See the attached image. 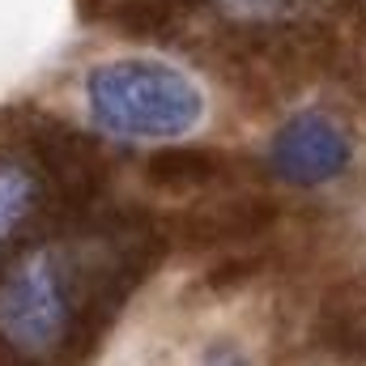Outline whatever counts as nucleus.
<instances>
[{"label":"nucleus","mask_w":366,"mask_h":366,"mask_svg":"<svg viewBox=\"0 0 366 366\" xmlns=\"http://www.w3.org/2000/svg\"><path fill=\"white\" fill-rule=\"evenodd\" d=\"M90 119L115 141H179L204 119L200 86L158 60H107L86 73Z\"/></svg>","instance_id":"obj_1"},{"label":"nucleus","mask_w":366,"mask_h":366,"mask_svg":"<svg viewBox=\"0 0 366 366\" xmlns=\"http://www.w3.org/2000/svg\"><path fill=\"white\" fill-rule=\"evenodd\" d=\"M81 307V277L64 252H30L0 277V345L17 358H56Z\"/></svg>","instance_id":"obj_2"},{"label":"nucleus","mask_w":366,"mask_h":366,"mask_svg":"<svg viewBox=\"0 0 366 366\" xmlns=\"http://www.w3.org/2000/svg\"><path fill=\"white\" fill-rule=\"evenodd\" d=\"M354 158L350 128L332 111H298L290 115L269 141V167L281 183L320 187L345 175Z\"/></svg>","instance_id":"obj_3"},{"label":"nucleus","mask_w":366,"mask_h":366,"mask_svg":"<svg viewBox=\"0 0 366 366\" xmlns=\"http://www.w3.org/2000/svg\"><path fill=\"white\" fill-rule=\"evenodd\" d=\"M277 222V204L264 196H252V200H230V204H217L209 213H192L183 222V234L192 243H252L260 239L269 226Z\"/></svg>","instance_id":"obj_4"},{"label":"nucleus","mask_w":366,"mask_h":366,"mask_svg":"<svg viewBox=\"0 0 366 366\" xmlns=\"http://www.w3.org/2000/svg\"><path fill=\"white\" fill-rule=\"evenodd\" d=\"M43 192H39V175L34 167L17 162V158H0V252L34 222Z\"/></svg>","instance_id":"obj_5"},{"label":"nucleus","mask_w":366,"mask_h":366,"mask_svg":"<svg viewBox=\"0 0 366 366\" xmlns=\"http://www.w3.org/2000/svg\"><path fill=\"white\" fill-rule=\"evenodd\" d=\"M222 175V158L213 149H200V145H187V149H158L149 154L145 162V179L154 187H167V192H183V187H204Z\"/></svg>","instance_id":"obj_6"},{"label":"nucleus","mask_w":366,"mask_h":366,"mask_svg":"<svg viewBox=\"0 0 366 366\" xmlns=\"http://www.w3.org/2000/svg\"><path fill=\"white\" fill-rule=\"evenodd\" d=\"M315 337L337 358H362L366 354V315L354 307H328L315 324Z\"/></svg>","instance_id":"obj_7"},{"label":"nucleus","mask_w":366,"mask_h":366,"mask_svg":"<svg viewBox=\"0 0 366 366\" xmlns=\"http://www.w3.org/2000/svg\"><path fill=\"white\" fill-rule=\"evenodd\" d=\"M256 273H260V260H252V256H230V260H222V264L209 273V285H213V290H234V285L252 281Z\"/></svg>","instance_id":"obj_8"},{"label":"nucleus","mask_w":366,"mask_h":366,"mask_svg":"<svg viewBox=\"0 0 366 366\" xmlns=\"http://www.w3.org/2000/svg\"><path fill=\"white\" fill-rule=\"evenodd\" d=\"M290 0H222V9H230L234 17H273Z\"/></svg>","instance_id":"obj_9"},{"label":"nucleus","mask_w":366,"mask_h":366,"mask_svg":"<svg viewBox=\"0 0 366 366\" xmlns=\"http://www.w3.org/2000/svg\"><path fill=\"white\" fill-rule=\"evenodd\" d=\"M200 366H252V362H247V354H243L239 345H226V341H222V345H209V350H204Z\"/></svg>","instance_id":"obj_10"}]
</instances>
